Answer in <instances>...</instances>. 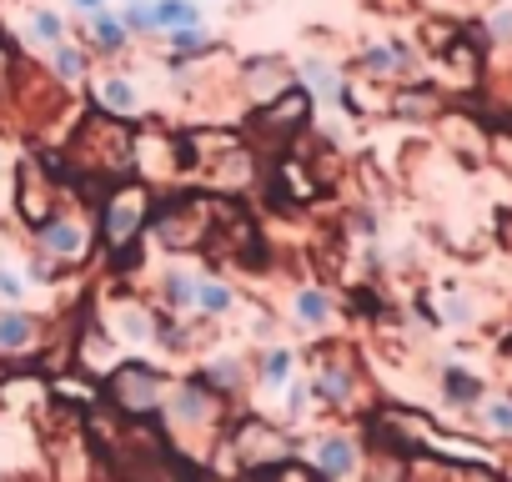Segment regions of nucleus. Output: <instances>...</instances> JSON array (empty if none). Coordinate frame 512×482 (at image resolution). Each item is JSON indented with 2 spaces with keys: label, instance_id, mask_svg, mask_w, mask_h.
I'll return each instance as SVG.
<instances>
[{
  "label": "nucleus",
  "instance_id": "nucleus-27",
  "mask_svg": "<svg viewBox=\"0 0 512 482\" xmlns=\"http://www.w3.org/2000/svg\"><path fill=\"white\" fill-rule=\"evenodd\" d=\"M121 26H126V31H156V21H151V0H131L126 16H121Z\"/></svg>",
  "mask_w": 512,
  "mask_h": 482
},
{
  "label": "nucleus",
  "instance_id": "nucleus-30",
  "mask_svg": "<svg viewBox=\"0 0 512 482\" xmlns=\"http://www.w3.org/2000/svg\"><path fill=\"white\" fill-rule=\"evenodd\" d=\"M76 6H81V11L91 16V11H101V0H76Z\"/></svg>",
  "mask_w": 512,
  "mask_h": 482
},
{
  "label": "nucleus",
  "instance_id": "nucleus-21",
  "mask_svg": "<svg viewBox=\"0 0 512 482\" xmlns=\"http://www.w3.org/2000/svg\"><path fill=\"white\" fill-rule=\"evenodd\" d=\"M101 106L131 116V111H141V96H136V86L126 76H111V81H101Z\"/></svg>",
  "mask_w": 512,
  "mask_h": 482
},
{
  "label": "nucleus",
  "instance_id": "nucleus-22",
  "mask_svg": "<svg viewBox=\"0 0 512 482\" xmlns=\"http://www.w3.org/2000/svg\"><path fill=\"white\" fill-rule=\"evenodd\" d=\"M302 76H307V96H322V101H337V91H342V76L327 66V61H302Z\"/></svg>",
  "mask_w": 512,
  "mask_h": 482
},
{
  "label": "nucleus",
  "instance_id": "nucleus-28",
  "mask_svg": "<svg viewBox=\"0 0 512 482\" xmlns=\"http://www.w3.org/2000/svg\"><path fill=\"white\" fill-rule=\"evenodd\" d=\"M36 36L56 46V41H61V21H56L51 11H36V21H31V41H36Z\"/></svg>",
  "mask_w": 512,
  "mask_h": 482
},
{
  "label": "nucleus",
  "instance_id": "nucleus-9",
  "mask_svg": "<svg viewBox=\"0 0 512 482\" xmlns=\"http://www.w3.org/2000/svg\"><path fill=\"white\" fill-rule=\"evenodd\" d=\"M437 392H442L447 407L472 412V407L487 397V382H482V372H472V367H462V362H447V367L437 372Z\"/></svg>",
  "mask_w": 512,
  "mask_h": 482
},
{
  "label": "nucleus",
  "instance_id": "nucleus-8",
  "mask_svg": "<svg viewBox=\"0 0 512 482\" xmlns=\"http://www.w3.org/2000/svg\"><path fill=\"white\" fill-rule=\"evenodd\" d=\"M36 247H41L46 257H56V262H81L91 241H86V231H81L76 221L46 216V221H36Z\"/></svg>",
  "mask_w": 512,
  "mask_h": 482
},
{
  "label": "nucleus",
  "instance_id": "nucleus-1",
  "mask_svg": "<svg viewBox=\"0 0 512 482\" xmlns=\"http://www.w3.org/2000/svg\"><path fill=\"white\" fill-rule=\"evenodd\" d=\"M106 397H111V407H116L121 417L146 422V417H156V407H161V372H156L151 362H116V367L106 372Z\"/></svg>",
  "mask_w": 512,
  "mask_h": 482
},
{
  "label": "nucleus",
  "instance_id": "nucleus-15",
  "mask_svg": "<svg viewBox=\"0 0 512 482\" xmlns=\"http://www.w3.org/2000/svg\"><path fill=\"white\" fill-rule=\"evenodd\" d=\"M156 31H201V6L196 0H151Z\"/></svg>",
  "mask_w": 512,
  "mask_h": 482
},
{
  "label": "nucleus",
  "instance_id": "nucleus-7",
  "mask_svg": "<svg viewBox=\"0 0 512 482\" xmlns=\"http://www.w3.org/2000/svg\"><path fill=\"white\" fill-rule=\"evenodd\" d=\"M141 221H146V196H141V186H121V191L106 201V211H101V231H106L111 247H126Z\"/></svg>",
  "mask_w": 512,
  "mask_h": 482
},
{
  "label": "nucleus",
  "instance_id": "nucleus-5",
  "mask_svg": "<svg viewBox=\"0 0 512 482\" xmlns=\"http://www.w3.org/2000/svg\"><path fill=\"white\" fill-rule=\"evenodd\" d=\"M221 392H211L201 377H186V382H176V392L166 397V417L176 422V427H216L221 422Z\"/></svg>",
  "mask_w": 512,
  "mask_h": 482
},
{
  "label": "nucleus",
  "instance_id": "nucleus-19",
  "mask_svg": "<svg viewBox=\"0 0 512 482\" xmlns=\"http://www.w3.org/2000/svg\"><path fill=\"white\" fill-rule=\"evenodd\" d=\"M161 307H166V312H186V307H196V277H186V272H166V282H161Z\"/></svg>",
  "mask_w": 512,
  "mask_h": 482
},
{
  "label": "nucleus",
  "instance_id": "nucleus-29",
  "mask_svg": "<svg viewBox=\"0 0 512 482\" xmlns=\"http://www.w3.org/2000/svg\"><path fill=\"white\" fill-rule=\"evenodd\" d=\"M21 297H26V282H21V272L0 267V302H21Z\"/></svg>",
  "mask_w": 512,
  "mask_h": 482
},
{
  "label": "nucleus",
  "instance_id": "nucleus-2",
  "mask_svg": "<svg viewBox=\"0 0 512 482\" xmlns=\"http://www.w3.org/2000/svg\"><path fill=\"white\" fill-rule=\"evenodd\" d=\"M307 467H312L322 482H362L367 447H362L352 432H322V437L307 442Z\"/></svg>",
  "mask_w": 512,
  "mask_h": 482
},
{
  "label": "nucleus",
  "instance_id": "nucleus-18",
  "mask_svg": "<svg viewBox=\"0 0 512 482\" xmlns=\"http://www.w3.org/2000/svg\"><path fill=\"white\" fill-rule=\"evenodd\" d=\"M292 367H297V352L292 347H272L262 357V367H256V377H262V387H287L292 382Z\"/></svg>",
  "mask_w": 512,
  "mask_h": 482
},
{
  "label": "nucleus",
  "instance_id": "nucleus-26",
  "mask_svg": "<svg viewBox=\"0 0 512 482\" xmlns=\"http://www.w3.org/2000/svg\"><path fill=\"white\" fill-rule=\"evenodd\" d=\"M171 41H176V56H181V61H196V56H206V51H211L201 31H171Z\"/></svg>",
  "mask_w": 512,
  "mask_h": 482
},
{
  "label": "nucleus",
  "instance_id": "nucleus-23",
  "mask_svg": "<svg viewBox=\"0 0 512 482\" xmlns=\"http://www.w3.org/2000/svg\"><path fill=\"white\" fill-rule=\"evenodd\" d=\"M196 307H201L206 317H226V312L236 307V292H231L226 282H196Z\"/></svg>",
  "mask_w": 512,
  "mask_h": 482
},
{
  "label": "nucleus",
  "instance_id": "nucleus-10",
  "mask_svg": "<svg viewBox=\"0 0 512 482\" xmlns=\"http://www.w3.org/2000/svg\"><path fill=\"white\" fill-rule=\"evenodd\" d=\"M287 81H292V71H287V61H277V56H256V61L241 66V86H246L256 101H277V96L287 91Z\"/></svg>",
  "mask_w": 512,
  "mask_h": 482
},
{
  "label": "nucleus",
  "instance_id": "nucleus-25",
  "mask_svg": "<svg viewBox=\"0 0 512 482\" xmlns=\"http://www.w3.org/2000/svg\"><path fill=\"white\" fill-rule=\"evenodd\" d=\"M56 71H61V81H81L86 76V56L76 46H61L56 41Z\"/></svg>",
  "mask_w": 512,
  "mask_h": 482
},
{
  "label": "nucleus",
  "instance_id": "nucleus-13",
  "mask_svg": "<svg viewBox=\"0 0 512 482\" xmlns=\"http://www.w3.org/2000/svg\"><path fill=\"white\" fill-rule=\"evenodd\" d=\"M442 111H447V101L432 86H407L392 96V116H402V121H437Z\"/></svg>",
  "mask_w": 512,
  "mask_h": 482
},
{
  "label": "nucleus",
  "instance_id": "nucleus-3",
  "mask_svg": "<svg viewBox=\"0 0 512 482\" xmlns=\"http://www.w3.org/2000/svg\"><path fill=\"white\" fill-rule=\"evenodd\" d=\"M231 452H236V467H251L262 472L272 462H287V437L267 422V417H241L231 427Z\"/></svg>",
  "mask_w": 512,
  "mask_h": 482
},
{
  "label": "nucleus",
  "instance_id": "nucleus-17",
  "mask_svg": "<svg viewBox=\"0 0 512 482\" xmlns=\"http://www.w3.org/2000/svg\"><path fill=\"white\" fill-rule=\"evenodd\" d=\"M201 382H206L211 392H221V397H236V392L246 387V362H241V357H216V362L201 372Z\"/></svg>",
  "mask_w": 512,
  "mask_h": 482
},
{
  "label": "nucleus",
  "instance_id": "nucleus-12",
  "mask_svg": "<svg viewBox=\"0 0 512 482\" xmlns=\"http://www.w3.org/2000/svg\"><path fill=\"white\" fill-rule=\"evenodd\" d=\"M41 342V322L26 312H0V357H21Z\"/></svg>",
  "mask_w": 512,
  "mask_h": 482
},
{
  "label": "nucleus",
  "instance_id": "nucleus-6",
  "mask_svg": "<svg viewBox=\"0 0 512 482\" xmlns=\"http://www.w3.org/2000/svg\"><path fill=\"white\" fill-rule=\"evenodd\" d=\"M357 71L362 76H377V81H417L422 76V56L402 41H382V46H367L357 56Z\"/></svg>",
  "mask_w": 512,
  "mask_h": 482
},
{
  "label": "nucleus",
  "instance_id": "nucleus-4",
  "mask_svg": "<svg viewBox=\"0 0 512 482\" xmlns=\"http://www.w3.org/2000/svg\"><path fill=\"white\" fill-rule=\"evenodd\" d=\"M357 382H362V372H357V362L342 352V347H327V357L317 362V372H312V397L317 402H327V407H337V412H347V407H357Z\"/></svg>",
  "mask_w": 512,
  "mask_h": 482
},
{
  "label": "nucleus",
  "instance_id": "nucleus-11",
  "mask_svg": "<svg viewBox=\"0 0 512 482\" xmlns=\"http://www.w3.org/2000/svg\"><path fill=\"white\" fill-rule=\"evenodd\" d=\"M472 422H477V432H487V437H497V442H512V392H487L477 407H472Z\"/></svg>",
  "mask_w": 512,
  "mask_h": 482
},
{
  "label": "nucleus",
  "instance_id": "nucleus-20",
  "mask_svg": "<svg viewBox=\"0 0 512 482\" xmlns=\"http://www.w3.org/2000/svg\"><path fill=\"white\" fill-rule=\"evenodd\" d=\"M482 36H487V46H497V51H512V0H497V6L487 11V21H482Z\"/></svg>",
  "mask_w": 512,
  "mask_h": 482
},
{
  "label": "nucleus",
  "instance_id": "nucleus-24",
  "mask_svg": "<svg viewBox=\"0 0 512 482\" xmlns=\"http://www.w3.org/2000/svg\"><path fill=\"white\" fill-rule=\"evenodd\" d=\"M91 26H96V41H101L106 51H126V36H131V31H126L116 16H106V6L91 11Z\"/></svg>",
  "mask_w": 512,
  "mask_h": 482
},
{
  "label": "nucleus",
  "instance_id": "nucleus-14",
  "mask_svg": "<svg viewBox=\"0 0 512 482\" xmlns=\"http://www.w3.org/2000/svg\"><path fill=\"white\" fill-rule=\"evenodd\" d=\"M477 317H482V307H477V297L467 287H442L437 292V322H447V327H477Z\"/></svg>",
  "mask_w": 512,
  "mask_h": 482
},
{
  "label": "nucleus",
  "instance_id": "nucleus-16",
  "mask_svg": "<svg viewBox=\"0 0 512 482\" xmlns=\"http://www.w3.org/2000/svg\"><path fill=\"white\" fill-rule=\"evenodd\" d=\"M332 317H337V302H332V292H322V287H302V292H297V322H302V327L322 332Z\"/></svg>",
  "mask_w": 512,
  "mask_h": 482
}]
</instances>
